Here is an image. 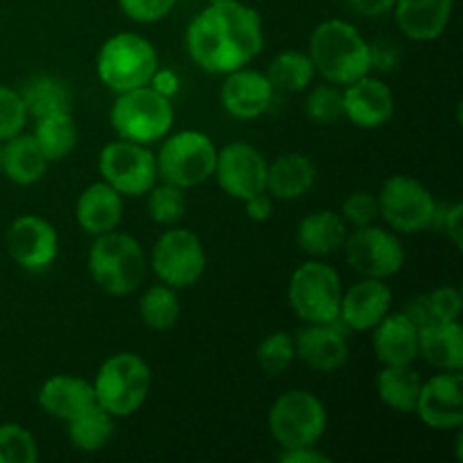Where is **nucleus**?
<instances>
[{
	"instance_id": "f257e3e1",
	"label": "nucleus",
	"mask_w": 463,
	"mask_h": 463,
	"mask_svg": "<svg viewBox=\"0 0 463 463\" xmlns=\"http://www.w3.org/2000/svg\"><path fill=\"white\" fill-rule=\"evenodd\" d=\"M262 45L265 30L260 14L240 0L208 3L185 32L190 59L211 75H226L249 66Z\"/></svg>"
},
{
	"instance_id": "f03ea898",
	"label": "nucleus",
	"mask_w": 463,
	"mask_h": 463,
	"mask_svg": "<svg viewBox=\"0 0 463 463\" xmlns=\"http://www.w3.org/2000/svg\"><path fill=\"white\" fill-rule=\"evenodd\" d=\"M307 54L315 71L330 84L346 86L371 72L369 41L342 18H328L312 30Z\"/></svg>"
},
{
	"instance_id": "7ed1b4c3",
	"label": "nucleus",
	"mask_w": 463,
	"mask_h": 463,
	"mask_svg": "<svg viewBox=\"0 0 463 463\" xmlns=\"http://www.w3.org/2000/svg\"><path fill=\"white\" fill-rule=\"evenodd\" d=\"M89 274L102 292L129 297L143 285L147 274L143 247L134 235L120 231L95 235L89 251Z\"/></svg>"
},
{
	"instance_id": "20e7f679",
	"label": "nucleus",
	"mask_w": 463,
	"mask_h": 463,
	"mask_svg": "<svg viewBox=\"0 0 463 463\" xmlns=\"http://www.w3.org/2000/svg\"><path fill=\"white\" fill-rule=\"evenodd\" d=\"M152 389V369L136 353L107 357L93 380L95 402L116 419L134 416L145 405Z\"/></svg>"
},
{
	"instance_id": "39448f33",
	"label": "nucleus",
	"mask_w": 463,
	"mask_h": 463,
	"mask_svg": "<svg viewBox=\"0 0 463 463\" xmlns=\"http://www.w3.org/2000/svg\"><path fill=\"white\" fill-rule=\"evenodd\" d=\"M113 131L118 138L131 140L138 145H152L163 140L175 125V107L172 99L158 93L152 86L118 93L109 113Z\"/></svg>"
},
{
	"instance_id": "423d86ee",
	"label": "nucleus",
	"mask_w": 463,
	"mask_h": 463,
	"mask_svg": "<svg viewBox=\"0 0 463 463\" xmlns=\"http://www.w3.org/2000/svg\"><path fill=\"white\" fill-rule=\"evenodd\" d=\"M158 68V54L152 41L134 32L109 36L98 52L95 71L99 81L113 93L147 86Z\"/></svg>"
},
{
	"instance_id": "0eeeda50",
	"label": "nucleus",
	"mask_w": 463,
	"mask_h": 463,
	"mask_svg": "<svg viewBox=\"0 0 463 463\" xmlns=\"http://www.w3.org/2000/svg\"><path fill=\"white\" fill-rule=\"evenodd\" d=\"M154 156L158 179L188 190L211 179L215 172L217 147L203 131L181 129L176 134H167Z\"/></svg>"
},
{
	"instance_id": "6e6552de",
	"label": "nucleus",
	"mask_w": 463,
	"mask_h": 463,
	"mask_svg": "<svg viewBox=\"0 0 463 463\" xmlns=\"http://www.w3.org/2000/svg\"><path fill=\"white\" fill-rule=\"evenodd\" d=\"M342 292L337 269L321 258H312L294 269L288 285V301L303 324H330L339 319Z\"/></svg>"
},
{
	"instance_id": "1a4fd4ad",
	"label": "nucleus",
	"mask_w": 463,
	"mask_h": 463,
	"mask_svg": "<svg viewBox=\"0 0 463 463\" xmlns=\"http://www.w3.org/2000/svg\"><path fill=\"white\" fill-rule=\"evenodd\" d=\"M271 439L280 448L315 446L328 428V411L326 405L306 389H289L279 396L267 416Z\"/></svg>"
},
{
	"instance_id": "9d476101",
	"label": "nucleus",
	"mask_w": 463,
	"mask_h": 463,
	"mask_svg": "<svg viewBox=\"0 0 463 463\" xmlns=\"http://www.w3.org/2000/svg\"><path fill=\"white\" fill-rule=\"evenodd\" d=\"M380 217L396 233L416 235L434 226L437 220V199L420 184L407 175H393L383 184L378 193Z\"/></svg>"
},
{
	"instance_id": "9b49d317",
	"label": "nucleus",
	"mask_w": 463,
	"mask_h": 463,
	"mask_svg": "<svg viewBox=\"0 0 463 463\" xmlns=\"http://www.w3.org/2000/svg\"><path fill=\"white\" fill-rule=\"evenodd\" d=\"M348 267L362 279L387 280L405 265V247L396 231L384 226H357L342 247Z\"/></svg>"
},
{
	"instance_id": "f8f14e48",
	"label": "nucleus",
	"mask_w": 463,
	"mask_h": 463,
	"mask_svg": "<svg viewBox=\"0 0 463 463\" xmlns=\"http://www.w3.org/2000/svg\"><path fill=\"white\" fill-rule=\"evenodd\" d=\"M149 265L161 283L175 289L193 288L206 271V249L197 233L172 226L154 242Z\"/></svg>"
},
{
	"instance_id": "ddd939ff",
	"label": "nucleus",
	"mask_w": 463,
	"mask_h": 463,
	"mask_svg": "<svg viewBox=\"0 0 463 463\" xmlns=\"http://www.w3.org/2000/svg\"><path fill=\"white\" fill-rule=\"evenodd\" d=\"M98 170L104 184L111 185L122 197L147 194L158 181L156 156L147 145L118 138L104 145L98 158Z\"/></svg>"
},
{
	"instance_id": "4468645a",
	"label": "nucleus",
	"mask_w": 463,
	"mask_h": 463,
	"mask_svg": "<svg viewBox=\"0 0 463 463\" xmlns=\"http://www.w3.org/2000/svg\"><path fill=\"white\" fill-rule=\"evenodd\" d=\"M267 167H269V161L260 149L238 140V143H229L217 149L213 176L229 197L244 202L267 190Z\"/></svg>"
},
{
	"instance_id": "2eb2a0df",
	"label": "nucleus",
	"mask_w": 463,
	"mask_h": 463,
	"mask_svg": "<svg viewBox=\"0 0 463 463\" xmlns=\"http://www.w3.org/2000/svg\"><path fill=\"white\" fill-rule=\"evenodd\" d=\"M5 244L9 258L30 274L45 271L59 256L57 229L41 215L16 217L9 224Z\"/></svg>"
},
{
	"instance_id": "dca6fc26",
	"label": "nucleus",
	"mask_w": 463,
	"mask_h": 463,
	"mask_svg": "<svg viewBox=\"0 0 463 463\" xmlns=\"http://www.w3.org/2000/svg\"><path fill=\"white\" fill-rule=\"evenodd\" d=\"M294 351L298 360L317 373H335L351 355L348 328L339 319L330 324H306L294 335Z\"/></svg>"
},
{
	"instance_id": "f3484780",
	"label": "nucleus",
	"mask_w": 463,
	"mask_h": 463,
	"mask_svg": "<svg viewBox=\"0 0 463 463\" xmlns=\"http://www.w3.org/2000/svg\"><path fill=\"white\" fill-rule=\"evenodd\" d=\"M414 414L432 430H457L463 423L461 371H441L423 380Z\"/></svg>"
},
{
	"instance_id": "a211bd4d",
	"label": "nucleus",
	"mask_w": 463,
	"mask_h": 463,
	"mask_svg": "<svg viewBox=\"0 0 463 463\" xmlns=\"http://www.w3.org/2000/svg\"><path fill=\"white\" fill-rule=\"evenodd\" d=\"M342 95L344 118L360 129H380L392 120L396 111L393 90L369 72L342 86Z\"/></svg>"
},
{
	"instance_id": "6ab92c4d",
	"label": "nucleus",
	"mask_w": 463,
	"mask_h": 463,
	"mask_svg": "<svg viewBox=\"0 0 463 463\" xmlns=\"http://www.w3.org/2000/svg\"><path fill=\"white\" fill-rule=\"evenodd\" d=\"M392 288L384 280L362 279L342 292L339 321L355 333H371L392 312Z\"/></svg>"
},
{
	"instance_id": "aec40b11",
	"label": "nucleus",
	"mask_w": 463,
	"mask_h": 463,
	"mask_svg": "<svg viewBox=\"0 0 463 463\" xmlns=\"http://www.w3.org/2000/svg\"><path fill=\"white\" fill-rule=\"evenodd\" d=\"M274 93V86L269 84L265 72L242 66L226 72L220 89V102L229 116L238 120H256L269 109Z\"/></svg>"
},
{
	"instance_id": "412c9836",
	"label": "nucleus",
	"mask_w": 463,
	"mask_h": 463,
	"mask_svg": "<svg viewBox=\"0 0 463 463\" xmlns=\"http://www.w3.org/2000/svg\"><path fill=\"white\" fill-rule=\"evenodd\" d=\"M125 215V197L104 181L86 185L75 203V220L89 235L116 231Z\"/></svg>"
},
{
	"instance_id": "4be33fe9",
	"label": "nucleus",
	"mask_w": 463,
	"mask_h": 463,
	"mask_svg": "<svg viewBox=\"0 0 463 463\" xmlns=\"http://www.w3.org/2000/svg\"><path fill=\"white\" fill-rule=\"evenodd\" d=\"M373 353L380 364H414L419 357V326L405 312H389L373 330Z\"/></svg>"
},
{
	"instance_id": "5701e85b",
	"label": "nucleus",
	"mask_w": 463,
	"mask_h": 463,
	"mask_svg": "<svg viewBox=\"0 0 463 463\" xmlns=\"http://www.w3.org/2000/svg\"><path fill=\"white\" fill-rule=\"evenodd\" d=\"M36 401L45 414L68 423L95 405L93 383L80 378V375L57 373L41 384Z\"/></svg>"
},
{
	"instance_id": "b1692460",
	"label": "nucleus",
	"mask_w": 463,
	"mask_h": 463,
	"mask_svg": "<svg viewBox=\"0 0 463 463\" xmlns=\"http://www.w3.org/2000/svg\"><path fill=\"white\" fill-rule=\"evenodd\" d=\"M455 0H396L392 12L402 34L411 41H434L448 30Z\"/></svg>"
},
{
	"instance_id": "393cba45",
	"label": "nucleus",
	"mask_w": 463,
	"mask_h": 463,
	"mask_svg": "<svg viewBox=\"0 0 463 463\" xmlns=\"http://www.w3.org/2000/svg\"><path fill=\"white\" fill-rule=\"evenodd\" d=\"M419 357L437 371H461L463 328L459 321H430L420 326Z\"/></svg>"
},
{
	"instance_id": "a878e982",
	"label": "nucleus",
	"mask_w": 463,
	"mask_h": 463,
	"mask_svg": "<svg viewBox=\"0 0 463 463\" xmlns=\"http://www.w3.org/2000/svg\"><path fill=\"white\" fill-rule=\"evenodd\" d=\"M315 181L317 167L306 154H280L267 167V193L274 199H283V202H292V199L310 193Z\"/></svg>"
},
{
	"instance_id": "bb28decb",
	"label": "nucleus",
	"mask_w": 463,
	"mask_h": 463,
	"mask_svg": "<svg viewBox=\"0 0 463 463\" xmlns=\"http://www.w3.org/2000/svg\"><path fill=\"white\" fill-rule=\"evenodd\" d=\"M348 224L335 211H317L303 217L297 226V244L312 258H326L342 251Z\"/></svg>"
},
{
	"instance_id": "cd10ccee",
	"label": "nucleus",
	"mask_w": 463,
	"mask_h": 463,
	"mask_svg": "<svg viewBox=\"0 0 463 463\" xmlns=\"http://www.w3.org/2000/svg\"><path fill=\"white\" fill-rule=\"evenodd\" d=\"M48 158L41 154L32 134H16L3 143V175L16 185H34L48 172Z\"/></svg>"
},
{
	"instance_id": "c85d7f7f",
	"label": "nucleus",
	"mask_w": 463,
	"mask_h": 463,
	"mask_svg": "<svg viewBox=\"0 0 463 463\" xmlns=\"http://www.w3.org/2000/svg\"><path fill=\"white\" fill-rule=\"evenodd\" d=\"M420 387H423V378L411 364H384L375 375V392H378L380 402L398 414H414Z\"/></svg>"
},
{
	"instance_id": "c756f323",
	"label": "nucleus",
	"mask_w": 463,
	"mask_h": 463,
	"mask_svg": "<svg viewBox=\"0 0 463 463\" xmlns=\"http://www.w3.org/2000/svg\"><path fill=\"white\" fill-rule=\"evenodd\" d=\"M18 93H21L23 104H25L27 116H32L34 120L50 116V113L71 111L72 93L66 81L59 80V77L36 75L27 80Z\"/></svg>"
},
{
	"instance_id": "7c9ffc66",
	"label": "nucleus",
	"mask_w": 463,
	"mask_h": 463,
	"mask_svg": "<svg viewBox=\"0 0 463 463\" xmlns=\"http://www.w3.org/2000/svg\"><path fill=\"white\" fill-rule=\"evenodd\" d=\"M32 136H34L36 145H39L41 154L48 158V163H57L71 156V152L75 149L77 125L71 111L50 113V116L36 118Z\"/></svg>"
},
{
	"instance_id": "2f4dec72",
	"label": "nucleus",
	"mask_w": 463,
	"mask_h": 463,
	"mask_svg": "<svg viewBox=\"0 0 463 463\" xmlns=\"http://www.w3.org/2000/svg\"><path fill=\"white\" fill-rule=\"evenodd\" d=\"M116 432V416L109 414L104 407L95 402L80 416L68 420V439L72 448L80 452H99L109 446Z\"/></svg>"
},
{
	"instance_id": "473e14b6",
	"label": "nucleus",
	"mask_w": 463,
	"mask_h": 463,
	"mask_svg": "<svg viewBox=\"0 0 463 463\" xmlns=\"http://www.w3.org/2000/svg\"><path fill=\"white\" fill-rule=\"evenodd\" d=\"M267 80L279 93H301L315 80L317 71L310 54L301 50H283L276 54L267 68Z\"/></svg>"
},
{
	"instance_id": "72a5a7b5",
	"label": "nucleus",
	"mask_w": 463,
	"mask_h": 463,
	"mask_svg": "<svg viewBox=\"0 0 463 463\" xmlns=\"http://www.w3.org/2000/svg\"><path fill=\"white\" fill-rule=\"evenodd\" d=\"M138 317L149 330L165 333L176 326L181 317V303L176 297V289L165 283L152 285L145 289V294L138 301Z\"/></svg>"
},
{
	"instance_id": "f704fd0d",
	"label": "nucleus",
	"mask_w": 463,
	"mask_h": 463,
	"mask_svg": "<svg viewBox=\"0 0 463 463\" xmlns=\"http://www.w3.org/2000/svg\"><path fill=\"white\" fill-rule=\"evenodd\" d=\"M185 193L184 188L165 184H154L147 190V215L149 220L161 226H176L185 215Z\"/></svg>"
},
{
	"instance_id": "c9c22d12",
	"label": "nucleus",
	"mask_w": 463,
	"mask_h": 463,
	"mask_svg": "<svg viewBox=\"0 0 463 463\" xmlns=\"http://www.w3.org/2000/svg\"><path fill=\"white\" fill-rule=\"evenodd\" d=\"M303 111H306L307 120L315 122V125H335V122H339L344 118L342 86L330 84V81L315 86L307 93Z\"/></svg>"
},
{
	"instance_id": "e433bc0d",
	"label": "nucleus",
	"mask_w": 463,
	"mask_h": 463,
	"mask_svg": "<svg viewBox=\"0 0 463 463\" xmlns=\"http://www.w3.org/2000/svg\"><path fill=\"white\" fill-rule=\"evenodd\" d=\"M39 446L34 434L21 423H0V463H36Z\"/></svg>"
},
{
	"instance_id": "4c0bfd02",
	"label": "nucleus",
	"mask_w": 463,
	"mask_h": 463,
	"mask_svg": "<svg viewBox=\"0 0 463 463\" xmlns=\"http://www.w3.org/2000/svg\"><path fill=\"white\" fill-rule=\"evenodd\" d=\"M297 360V351H294V335L279 330L271 333L260 342L256 351V362L267 375H279L292 366Z\"/></svg>"
},
{
	"instance_id": "58836bf2",
	"label": "nucleus",
	"mask_w": 463,
	"mask_h": 463,
	"mask_svg": "<svg viewBox=\"0 0 463 463\" xmlns=\"http://www.w3.org/2000/svg\"><path fill=\"white\" fill-rule=\"evenodd\" d=\"M27 118L30 116H27L21 93L12 86L0 84V143L21 134L25 129Z\"/></svg>"
},
{
	"instance_id": "ea45409f",
	"label": "nucleus",
	"mask_w": 463,
	"mask_h": 463,
	"mask_svg": "<svg viewBox=\"0 0 463 463\" xmlns=\"http://www.w3.org/2000/svg\"><path fill=\"white\" fill-rule=\"evenodd\" d=\"M339 215L344 217V222L351 226H366L373 224L380 217V206L378 197L371 194L369 190H355V193L348 194L342 203V213Z\"/></svg>"
},
{
	"instance_id": "a19ab883",
	"label": "nucleus",
	"mask_w": 463,
	"mask_h": 463,
	"mask_svg": "<svg viewBox=\"0 0 463 463\" xmlns=\"http://www.w3.org/2000/svg\"><path fill=\"white\" fill-rule=\"evenodd\" d=\"M425 298H428V310L432 321H459L463 310V298L457 288H452V285H441V288L425 294Z\"/></svg>"
},
{
	"instance_id": "79ce46f5",
	"label": "nucleus",
	"mask_w": 463,
	"mask_h": 463,
	"mask_svg": "<svg viewBox=\"0 0 463 463\" xmlns=\"http://www.w3.org/2000/svg\"><path fill=\"white\" fill-rule=\"evenodd\" d=\"M122 14L136 23H158L175 9L176 0H118Z\"/></svg>"
},
{
	"instance_id": "37998d69",
	"label": "nucleus",
	"mask_w": 463,
	"mask_h": 463,
	"mask_svg": "<svg viewBox=\"0 0 463 463\" xmlns=\"http://www.w3.org/2000/svg\"><path fill=\"white\" fill-rule=\"evenodd\" d=\"M369 57H371V71L392 72L401 61V50L393 41L389 39H375L369 41Z\"/></svg>"
},
{
	"instance_id": "c03bdc74",
	"label": "nucleus",
	"mask_w": 463,
	"mask_h": 463,
	"mask_svg": "<svg viewBox=\"0 0 463 463\" xmlns=\"http://www.w3.org/2000/svg\"><path fill=\"white\" fill-rule=\"evenodd\" d=\"M461 213H463V206L459 202H457V203H452V206H448L446 213H437V220H434V224H437V222H441L443 231H446V235H448V240H450V242L455 244L457 249L463 247Z\"/></svg>"
},
{
	"instance_id": "a18cd8bd",
	"label": "nucleus",
	"mask_w": 463,
	"mask_h": 463,
	"mask_svg": "<svg viewBox=\"0 0 463 463\" xmlns=\"http://www.w3.org/2000/svg\"><path fill=\"white\" fill-rule=\"evenodd\" d=\"M280 463H330V459L326 452H321L319 448L315 446H298V448H285L283 452L279 455Z\"/></svg>"
},
{
	"instance_id": "49530a36",
	"label": "nucleus",
	"mask_w": 463,
	"mask_h": 463,
	"mask_svg": "<svg viewBox=\"0 0 463 463\" xmlns=\"http://www.w3.org/2000/svg\"><path fill=\"white\" fill-rule=\"evenodd\" d=\"M244 208H247V217L253 222H267L274 215V197L267 190L253 194V197L244 199Z\"/></svg>"
},
{
	"instance_id": "de8ad7c7",
	"label": "nucleus",
	"mask_w": 463,
	"mask_h": 463,
	"mask_svg": "<svg viewBox=\"0 0 463 463\" xmlns=\"http://www.w3.org/2000/svg\"><path fill=\"white\" fill-rule=\"evenodd\" d=\"M348 5H351L360 16L380 18L384 16V14L392 12L396 0H348Z\"/></svg>"
},
{
	"instance_id": "09e8293b",
	"label": "nucleus",
	"mask_w": 463,
	"mask_h": 463,
	"mask_svg": "<svg viewBox=\"0 0 463 463\" xmlns=\"http://www.w3.org/2000/svg\"><path fill=\"white\" fill-rule=\"evenodd\" d=\"M149 86L156 89L161 95H165V98L172 99V95L179 90V77H176L172 71H167V68H156Z\"/></svg>"
},
{
	"instance_id": "8fccbe9b",
	"label": "nucleus",
	"mask_w": 463,
	"mask_h": 463,
	"mask_svg": "<svg viewBox=\"0 0 463 463\" xmlns=\"http://www.w3.org/2000/svg\"><path fill=\"white\" fill-rule=\"evenodd\" d=\"M402 312H405V315L410 317L419 328L432 321V317H430V310H428V298L425 297H416L414 301H410V306H407Z\"/></svg>"
},
{
	"instance_id": "3c124183",
	"label": "nucleus",
	"mask_w": 463,
	"mask_h": 463,
	"mask_svg": "<svg viewBox=\"0 0 463 463\" xmlns=\"http://www.w3.org/2000/svg\"><path fill=\"white\" fill-rule=\"evenodd\" d=\"M461 443H463V434H457V461H463V452H461Z\"/></svg>"
},
{
	"instance_id": "603ef678",
	"label": "nucleus",
	"mask_w": 463,
	"mask_h": 463,
	"mask_svg": "<svg viewBox=\"0 0 463 463\" xmlns=\"http://www.w3.org/2000/svg\"><path fill=\"white\" fill-rule=\"evenodd\" d=\"M0 175H3V143H0Z\"/></svg>"
},
{
	"instance_id": "864d4df0",
	"label": "nucleus",
	"mask_w": 463,
	"mask_h": 463,
	"mask_svg": "<svg viewBox=\"0 0 463 463\" xmlns=\"http://www.w3.org/2000/svg\"><path fill=\"white\" fill-rule=\"evenodd\" d=\"M206 3H224V0H206Z\"/></svg>"
}]
</instances>
